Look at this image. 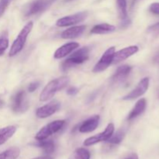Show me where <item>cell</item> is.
<instances>
[{
	"label": "cell",
	"instance_id": "obj_1",
	"mask_svg": "<svg viewBox=\"0 0 159 159\" xmlns=\"http://www.w3.org/2000/svg\"><path fill=\"white\" fill-rule=\"evenodd\" d=\"M69 82L70 79L68 76H62L58 79L51 81L42 90L40 95V101L46 102L52 99L57 92L62 90L68 86Z\"/></svg>",
	"mask_w": 159,
	"mask_h": 159
},
{
	"label": "cell",
	"instance_id": "obj_2",
	"mask_svg": "<svg viewBox=\"0 0 159 159\" xmlns=\"http://www.w3.org/2000/svg\"><path fill=\"white\" fill-rule=\"evenodd\" d=\"M89 57V49L87 47H83L75 51L71 56L64 61L61 64V69L64 71H68L70 68L81 65L86 61Z\"/></svg>",
	"mask_w": 159,
	"mask_h": 159
},
{
	"label": "cell",
	"instance_id": "obj_3",
	"mask_svg": "<svg viewBox=\"0 0 159 159\" xmlns=\"http://www.w3.org/2000/svg\"><path fill=\"white\" fill-rule=\"evenodd\" d=\"M33 26H34V23H33L32 21H30L26 23L24 27L21 30L19 35L17 36V37L13 41L12 46H11L10 51H9V57H13V56L16 55L23 49L25 43H26V39H27L28 35L30 34Z\"/></svg>",
	"mask_w": 159,
	"mask_h": 159
},
{
	"label": "cell",
	"instance_id": "obj_4",
	"mask_svg": "<svg viewBox=\"0 0 159 159\" xmlns=\"http://www.w3.org/2000/svg\"><path fill=\"white\" fill-rule=\"evenodd\" d=\"M65 124V120H54L50 124H47L43 127H42L38 133L36 134L35 138L37 141H43L46 140L54 134L57 133V131L63 128Z\"/></svg>",
	"mask_w": 159,
	"mask_h": 159
},
{
	"label": "cell",
	"instance_id": "obj_5",
	"mask_svg": "<svg viewBox=\"0 0 159 159\" xmlns=\"http://www.w3.org/2000/svg\"><path fill=\"white\" fill-rule=\"evenodd\" d=\"M57 0H36L30 3L24 11V16L26 17L41 13L48 9L51 5Z\"/></svg>",
	"mask_w": 159,
	"mask_h": 159
},
{
	"label": "cell",
	"instance_id": "obj_6",
	"mask_svg": "<svg viewBox=\"0 0 159 159\" xmlns=\"http://www.w3.org/2000/svg\"><path fill=\"white\" fill-rule=\"evenodd\" d=\"M29 107L27 96L25 91L20 90L17 92L12 99V110L17 113L26 111Z\"/></svg>",
	"mask_w": 159,
	"mask_h": 159
},
{
	"label": "cell",
	"instance_id": "obj_7",
	"mask_svg": "<svg viewBox=\"0 0 159 159\" xmlns=\"http://www.w3.org/2000/svg\"><path fill=\"white\" fill-rule=\"evenodd\" d=\"M115 51H116L115 47H110V48H109L103 53V54L100 57L99 61L96 64V65L93 68V72L99 73L101 72V71H105L113 63V56H114Z\"/></svg>",
	"mask_w": 159,
	"mask_h": 159
},
{
	"label": "cell",
	"instance_id": "obj_8",
	"mask_svg": "<svg viewBox=\"0 0 159 159\" xmlns=\"http://www.w3.org/2000/svg\"><path fill=\"white\" fill-rule=\"evenodd\" d=\"M114 129L115 127L113 124L110 123V124H109L107 125V127H106L104 131H102V133L91 137V138H87L84 141V145L89 147V146L94 145V144L99 142H102V141H107L113 135V134L114 133Z\"/></svg>",
	"mask_w": 159,
	"mask_h": 159
},
{
	"label": "cell",
	"instance_id": "obj_9",
	"mask_svg": "<svg viewBox=\"0 0 159 159\" xmlns=\"http://www.w3.org/2000/svg\"><path fill=\"white\" fill-rule=\"evenodd\" d=\"M87 16H88L87 12H80L73 15L67 16L58 19L56 22V25L59 27H65V26L77 24L84 21L87 18Z\"/></svg>",
	"mask_w": 159,
	"mask_h": 159
},
{
	"label": "cell",
	"instance_id": "obj_10",
	"mask_svg": "<svg viewBox=\"0 0 159 159\" xmlns=\"http://www.w3.org/2000/svg\"><path fill=\"white\" fill-rule=\"evenodd\" d=\"M149 83H150L149 78L145 77L142 79L130 93L123 97V99L124 100H133L137 98L141 97L148 91L149 88Z\"/></svg>",
	"mask_w": 159,
	"mask_h": 159
},
{
	"label": "cell",
	"instance_id": "obj_11",
	"mask_svg": "<svg viewBox=\"0 0 159 159\" xmlns=\"http://www.w3.org/2000/svg\"><path fill=\"white\" fill-rule=\"evenodd\" d=\"M61 107V103L57 100H53L49 103L39 107L36 110V116L40 119H44L51 116V115L54 114L56 112L59 110Z\"/></svg>",
	"mask_w": 159,
	"mask_h": 159
},
{
	"label": "cell",
	"instance_id": "obj_12",
	"mask_svg": "<svg viewBox=\"0 0 159 159\" xmlns=\"http://www.w3.org/2000/svg\"><path fill=\"white\" fill-rule=\"evenodd\" d=\"M138 51H139V48H138V46H135V45L123 48L122 50H120V51L114 53L113 63H120V62L126 60V59H127L128 57H130V56L135 54Z\"/></svg>",
	"mask_w": 159,
	"mask_h": 159
},
{
	"label": "cell",
	"instance_id": "obj_13",
	"mask_svg": "<svg viewBox=\"0 0 159 159\" xmlns=\"http://www.w3.org/2000/svg\"><path fill=\"white\" fill-rule=\"evenodd\" d=\"M99 120H100V117L98 115L91 116V117L87 119L86 120H85L81 124L79 128V132L85 134L94 131L97 128L98 125H99Z\"/></svg>",
	"mask_w": 159,
	"mask_h": 159
},
{
	"label": "cell",
	"instance_id": "obj_14",
	"mask_svg": "<svg viewBox=\"0 0 159 159\" xmlns=\"http://www.w3.org/2000/svg\"><path fill=\"white\" fill-rule=\"evenodd\" d=\"M79 47V44L77 42H70V43H65L56 50L54 54V57L55 59L63 58V57L69 55L74 50H75Z\"/></svg>",
	"mask_w": 159,
	"mask_h": 159
},
{
	"label": "cell",
	"instance_id": "obj_15",
	"mask_svg": "<svg viewBox=\"0 0 159 159\" xmlns=\"http://www.w3.org/2000/svg\"><path fill=\"white\" fill-rule=\"evenodd\" d=\"M85 29H86V26L85 25L72 26V27L68 28V29L64 30L61 34V37L63 39L77 38V37L82 35Z\"/></svg>",
	"mask_w": 159,
	"mask_h": 159
},
{
	"label": "cell",
	"instance_id": "obj_16",
	"mask_svg": "<svg viewBox=\"0 0 159 159\" xmlns=\"http://www.w3.org/2000/svg\"><path fill=\"white\" fill-rule=\"evenodd\" d=\"M131 70L132 67L130 66V65H122V66H120L116 69L115 74L113 75V78H112V80H113V82H116V83L122 82L123 81H124L128 77Z\"/></svg>",
	"mask_w": 159,
	"mask_h": 159
},
{
	"label": "cell",
	"instance_id": "obj_17",
	"mask_svg": "<svg viewBox=\"0 0 159 159\" xmlns=\"http://www.w3.org/2000/svg\"><path fill=\"white\" fill-rule=\"evenodd\" d=\"M118 11L121 20V27H125L130 24V20H128L127 14V0H116Z\"/></svg>",
	"mask_w": 159,
	"mask_h": 159
},
{
	"label": "cell",
	"instance_id": "obj_18",
	"mask_svg": "<svg viewBox=\"0 0 159 159\" xmlns=\"http://www.w3.org/2000/svg\"><path fill=\"white\" fill-rule=\"evenodd\" d=\"M146 107H147V101L145 99H141L136 102L135 106L134 107V108L132 109V110L130 111V113H129L128 116H127V120L129 121L135 119L138 116H139L140 115L142 114L143 113L145 110Z\"/></svg>",
	"mask_w": 159,
	"mask_h": 159
},
{
	"label": "cell",
	"instance_id": "obj_19",
	"mask_svg": "<svg viewBox=\"0 0 159 159\" xmlns=\"http://www.w3.org/2000/svg\"><path fill=\"white\" fill-rule=\"evenodd\" d=\"M116 30V27L109 23H101L95 25L91 30L90 33L93 34H110Z\"/></svg>",
	"mask_w": 159,
	"mask_h": 159
},
{
	"label": "cell",
	"instance_id": "obj_20",
	"mask_svg": "<svg viewBox=\"0 0 159 159\" xmlns=\"http://www.w3.org/2000/svg\"><path fill=\"white\" fill-rule=\"evenodd\" d=\"M16 131V127L8 126V127L0 128V145L5 144L9 138L13 136Z\"/></svg>",
	"mask_w": 159,
	"mask_h": 159
},
{
	"label": "cell",
	"instance_id": "obj_21",
	"mask_svg": "<svg viewBox=\"0 0 159 159\" xmlns=\"http://www.w3.org/2000/svg\"><path fill=\"white\" fill-rule=\"evenodd\" d=\"M125 134L126 130L124 129H120V130H117L115 134L113 133V135L107 141L109 144H113V145H116V144H119L122 142L124 137H125Z\"/></svg>",
	"mask_w": 159,
	"mask_h": 159
},
{
	"label": "cell",
	"instance_id": "obj_22",
	"mask_svg": "<svg viewBox=\"0 0 159 159\" xmlns=\"http://www.w3.org/2000/svg\"><path fill=\"white\" fill-rule=\"evenodd\" d=\"M20 154V148L16 147L11 148L0 153V159H16Z\"/></svg>",
	"mask_w": 159,
	"mask_h": 159
},
{
	"label": "cell",
	"instance_id": "obj_23",
	"mask_svg": "<svg viewBox=\"0 0 159 159\" xmlns=\"http://www.w3.org/2000/svg\"><path fill=\"white\" fill-rule=\"evenodd\" d=\"M36 145L43 149L45 153L47 154L53 153L54 151V148H55L54 141H51V140H50V141H45V140L38 141V143H37Z\"/></svg>",
	"mask_w": 159,
	"mask_h": 159
},
{
	"label": "cell",
	"instance_id": "obj_24",
	"mask_svg": "<svg viewBox=\"0 0 159 159\" xmlns=\"http://www.w3.org/2000/svg\"><path fill=\"white\" fill-rule=\"evenodd\" d=\"M90 152L87 149L80 148L75 151L69 159H90Z\"/></svg>",
	"mask_w": 159,
	"mask_h": 159
},
{
	"label": "cell",
	"instance_id": "obj_25",
	"mask_svg": "<svg viewBox=\"0 0 159 159\" xmlns=\"http://www.w3.org/2000/svg\"><path fill=\"white\" fill-rule=\"evenodd\" d=\"M9 47V39L7 36H2L0 37V56L2 55Z\"/></svg>",
	"mask_w": 159,
	"mask_h": 159
},
{
	"label": "cell",
	"instance_id": "obj_26",
	"mask_svg": "<svg viewBox=\"0 0 159 159\" xmlns=\"http://www.w3.org/2000/svg\"><path fill=\"white\" fill-rule=\"evenodd\" d=\"M40 85V82L39 81H36V82H33L30 83L29 86H28V91L30 93H34L35 90H37Z\"/></svg>",
	"mask_w": 159,
	"mask_h": 159
},
{
	"label": "cell",
	"instance_id": "obj_27",
	"mask_svg": "<svg viewBox=\"0 0 159 159\" xmlns=\"http://www.w3.org/2000/svg\"><path fill=\"white\" fill-rule=\"evenodd\" d=\"M151 12L155 15H159V2H154L149 7Z\"/></svg>",
	"mask_w": 159,
	"mask_h": 159
},
{
	"label": "cell",
	"instance_id": "obj_28",
	"mask_svg": "<svg viewBox=\"0 0 159 159\" xmlns=\"http://www.w3.org/2000/svg\"><path fill=\"white\" fill-rule=\"evenodd\" d=\"M148 32L152 33V34H159V22L149 26L148 29Z\"/></svg>",
	"mask_w": 159,
	"mask_h": 159
},
{
	"label": "cell",
	"instance_id": "obj_29",
	"mask_svg": "<svg viewBox=\"0 0 159 159\" xmlns=\"http://www.w3.org/2000/svg\"><path fill=\"white\" fill-rule=\"evenodd\" d=\"M78 93H79V89L75 86L69 87V88L67 89V94L69 95V96H75V95L77 94Z\"/></svg>",
	"mask_w": 159,
	"mask_h": 159
},
{
	"label": "cell",
	"instance_id": "obj_30",
	"mask_svg": "<svg viewBox=\"0 0 159 159\" xmlns=\"http://www.w3.org/2000/svg\"><path fill=\"white\" fill-rule=\"evenodd\" d=\"M11 1H12V0H0V2H1L4 6L7 7L8 5L10 3Z\"/></svg>",
	"mask_w": 159,
	"mask_h": 159
},
{
	"label": "cell",
	"instance_id": "obj_31",
	"mask_svg": "<svg viewBox=\"0 0 159 159\" xmlns=\"http://www.w3.org/2000/svg\"><path fill=\"white\" fill-rule=\"evenodd\" d=\"M125 159H139V158H138V155H137V154L134 153V154H131L130 156H128Z\"/></svg>",
	"mask_w": 159,
	"mask_h": 159
},
{
	"label": "cell",
	"instance_id": "obj_32",
	"mask_svg": "<svg viewBox=\"0 0 159 159\" xmlns=\"http://www.w3.org/2000/svg\"><path fill=\"white\" fill-rule=\"evenodd\" d=\"M6 9V6H4L2 4L1 2H0V16H1L3 12H4L5 9Z\"/></svg>",
	"mask_w": 159,
	"mask_h": 159
},
{
	"label": "cell",
	"instance_id": "obj_33",
	"mask_svg": "<svg viewBox=\"0 0 159 159\" xmlns=\"http://www.w3.org/2000/svg\"><path fill=\"white\" fill-rule=\"evenodd\" d=\"M34 159H54V158L51 156H43V157H38V158H36Z\"/></svg>",
	"mask_w": 159,
	"mask_h": 159
},
{
	"label": "cell",
	"instance_id": "obj_34",
	"mask_svg": "<svg viewBox=\"0 0 159 159\" xmlns=\"http://www.w3.org/2000/svg\"><path fill=\"white\" fill-rule=\"evenodd\" d=\"M156 61H157V62H158V63H159V54H158V55H157Z\"/></svg>",
	"mask_w": 159,
	"mask_h": 159
},
{
	"label": "cell",
	"instance_id": "obj_35",
	"mask_svg": "<svg viewBox=\"0 0 159 159\" xmlns=\"http://www.w3.org/2000/svg\"><path fill=\"white\" fill-rule=\"evenodd\" d=\"M66 1H71V0H66Z\"/></svg>",
	"mask_w": 159,
	"mask_h": 159
},
{
	"label": "cell",
	"instance_id": "obj_36",
	"mask_svg": "<svg viewBox=\"0 0 159 159\" xmlns=\"http://www.w3.org/2000/svg\"><path fill=\"white\" fill-rule=\"evenodd\" d=\"M158 95H159V91H158Z\"/></svg>",
	"mask_w": 159,
	"mask_h": 159
}]
</instances>
